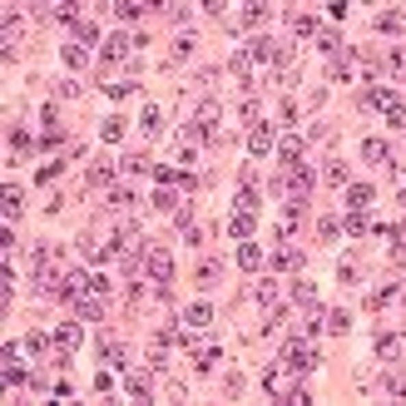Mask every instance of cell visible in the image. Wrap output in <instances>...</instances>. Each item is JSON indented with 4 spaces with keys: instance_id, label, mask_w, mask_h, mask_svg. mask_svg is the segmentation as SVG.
Listing matches in <instances>:
<instances>
[{
    "instance_id": "cell-1",
    "label": "cell",
    "mask_w": 406,
    "mask_h": 406,
    "mask_svg": "<svg viewBox=\"0 0 406 406\" xmlns=\"http://www.w3.org/2000/svg\"><path fill=\"white\" fill-rule=\"evenodd\" d=\"M253 223H258V194H253V183H243V194H238V208H233V218H228V233L233 238H248Z\"/></svg>"
},
{
    "instance_id": "cell-2",
    "label": "cell",
    "mask_w": 406,
    "mask_h": 406,
    "mask_svg": "<svg viewBox=\"0 0 406 406\" xmlns=\"http://www.w3.org/2000/svg\"><path fill=\"white\" fill-rule=\"evenodd\" d=\"M283 367H292V372H312V367H317V352L307 347V342L288 337V342H283Z\"/></svg>"
},
{
    "instance_id": "cell-3",
    "label": "cell",
    "mask_w": 406,
    "mask_h": 406,
    "mask_svg": "<svg viewBox=\"0 0 406 406\" xmlns=\"http://www.w3.org/2000/svg\"><path fill=\"white\" fill-rule=\"evenodd\" d=\"M283 183H288V199H292V203H303V199H307V188H312V168H307V164H292Z\"/></svg>"
},
{
    "instance_id": "cell-4",
    "label": "cell",
    "mask_w": 406,
    "mask_h": 406,
    "mask_svg": "<svg viewBox=\"0 0 406 406\" xmlns=\"http://www.w3.org/2000/svg\"><path fill=\"white\" fill-rule=\"evenodd\" d=\"M361 104H367V110H392L396 90H392V84H367V90H361Z\"/></svg>"
},
{
    "instance_id": "cell-5",
    "label": "cell",
    "mask_w": 406,
    "mask_h": 406,
    "mask_svg": "<svg viewBox=\"0 0 406 406\" xmlns=\"http://www.w3.org/2000/svg\"><path fill=\"white\" fill-rule=\"evenodd\" d=\"M149 277L164 283V288H168V277H174V258H168L164 248H149Z\"/></svg>"
},
{
    "instance_id": "cell-6",
    "label": "cell",
    "mask_w": 406,
    "mask_h": 406,
    "mask_svg": "<svg viewBox=\"0 0 406 406\" xmlns=\"http://www.w3.org/2000/svg\"><path fill=\"white\" fill-rule=\"evenodd\" d=\"M288 377H292V367H272V372H263V392H268V396H288V392H292Z\"/></svg>"
},
{
    "instance_id": "cell-7",
    "label": "cell",
    "mask_w": 406,
    "mask_h": 406,
    "mask_svg": "<svg viewBox=\"0 0 406 406\" xmlns=\"http://www.w3.org/2000/svg\"><path fill=\"white\" fill-rule=\"evenodd\" d=\"M114 174H119V164H114L110 154H99V159L90 164V183H94V188H104V183H114Z\"/></svg>"
},
{
    "instance_id": "cell-8",
    "label": "cell",
    "mask_w": 406,
    "mask_h": 406,
    "mask_svg": "<svg viewBox=\"0 0 406 406\" xmlns=\"http://www.w3.org/2000/svg\"><path fill=\"white\" fill-rule=\"evenodd\" d=\"M277 139H272V124H253V129H248V149H253V154H268V149H272Z\"/></svg>"
},
{
    "instance_id": "cell-9",
    "label": "cell",
    "mask_w": 406,
    "mask_h": 406,
    "mask_svg": "<svg viewBox=\"0 0 406 406\" xmlns=\"http://www.w3.org/2000/svg\"><path fill=\"white\" fill-rule=\"evenodd\" d=\"M124 392H129L134 401H149V392H154V377H149V372H129V377H124Z\"/></svg>"
},
{
    "instance_id": "cell-10",
    "label": "cell",
    "mask_w": 406,
    "mask_h": 406,
    "mask_svg": "<svg viewBox=\"0 0 406 406\" xmlns=\"http://www.w3.org/2000/svg\"><path fill=\"white\" fill-rule=\"evenodd\" d=\"M79 342H84V327H79V322H65V327H55V347H60V352H75Z\"/></svg>"
},
{
    "instance_id": "cell-11",
    "label": "cell",
    "mask_w": 406,
    "mask_h": 406,
    "mask_svg": "<svg viewBox=\"0 0 406 406\" xmlns=\"http://www.w3.org/2000/svg\"><path fill=\"white\" fill-rule=\"evenodd\" d=\"M110 248L119 253L124 263H129V258H139V233H134V228H124V233H114V243H110Z\"/></svg>"
},
{
    "instance_id": "cell-12",
    "label": "cell",
    "mask_w": 406,
    "mask_h": 406,
    "mask_svg": "<svg viewBox=\"0 0 406 406\" xmlns=\"http://www.w3.org/2000/svg\"><path fill=\"white\" fill-rule=\"evenodd\" d=\"M208 322H213V307H208V303L183 307V327H188V332H199V327H208Z\"/></svg>"
},
{
    "instance_id": "cell-13",
    "label": "cell",
    "mask_w": 406,
    "mask_h": 406,
    "mask_svg": "<svg viewBox=\"0 0 406 406\" xmlns=\"http://www.w3.org/2000/svg\"><path fill=\"white\" fill-rule=\"evenodd\" d=\"M75 312H79V322H99V317H104V303L84 292V297H75Z\"/></svg>"
},
{
    "instance_id": "cell-14",
    "label": "cell",
    "mask_w": 406,
    "mask_h": 406,
    "mask_svg": "<svg viewBox=\"0 0 406 406\" xmlns=\"http://www.w3.org/2000/svg\"><path fill=\"white\" fill-rule=\"evenodd\" d=\"M372 199H377V194H372V183H347V203H352V208L372 213Z\"/></svg>"
},
{
    "instance_id": "cell-15",
    "label": "cell",
    "mask_w": 406,
    "mask_h": 406,
    "mask_svg": "<svg viewBox=\"0 0 406 406\" xmlns=\"http://www.w3.org/2000/svg\"><path fill=\"white\" fill-rule=\"evenodd\" d=\"M129 50H134V45H129V35H110V40H104V60H110V65H114V60H124Z\"/></svg>"
},
{
    "instance_id": "cell-16",
    "label": "cell",
    "mask_w": 406,
    "mask_h": 406,
    "mask_svg": "<svg viewBox=\"0 0 406 406\" xmlns=\"http://www.w3.org/2000/svg\"><path fill=\"white\" fill-rule=\"evenodd\" d=\"M277 159H283V164L292 168L297 159H303V139H292V134H288V139H277Z\"/></svg>"
},
{
    "instance_id": "cell-17",
    "label": "cell",
    "mask_w": 406,
    "mask_h": 406,
    "mask_svg": "<svg viewBox=\"0 0 406 406\" xmlns=\"http://www.w3.org/2000/svg\"><path fill=\"white\" fill-rule=\"evenodd\" d=\"M367 228H372V213L352 208V213H347V233H352V238H367Z\"/></svg>"
},
{
    "instance_id": "cell-18",
    "label": "cell",
    "mask_w": 406,
    "mask_h": 406,
    "mask_svg": "<svg viewBox=\"0 0 406 406\" xmlns=\"http://www.w3.org/2000/svg\"><path fill=\"white\" fill-rule=\"evenodd\" d=\"M272 268H277V272H297V268H303V253H297V248H283V253L272 258Z\"/></svg>"
},
{
    "instance_id": "cell-19",
    "label": "cell",
    "mask_w": 406,
    "mask_h": 406,
    "mask_svg": "<svg viewBox=\"0 0 406 406\" xmlns=\"http://www.w3.org/2000/svg\"><path fill=\"white\" fill-rule=\"evenodd\" d=\"M99 134H104V144H119V139H124V119H119V114H110V119L99 124Z\"/></svg>"
},
{
    "instance_id": "cell-20",
    "label": "cell",
    "mask_w": 406,
    "mask_h": 406,
    "mask_svg": "<svg viewBox=\"0 0 406 406\" xmlns=\"http://www.w3.org/2000/svg\"><path fill=\"white\" fill-rule=\"evenodd\" d=\"M0 208H5V223H10V218H20V188H10V183H5V194H0Z\"/></svg>"
},
{
    "instance_id": "cell-21",
    "label": "cell",
    "mask_w": 406,
    "mask_h": 406,
    "mask_svg": "<svg viewBox=\"0 0 406 406\" xmlns=\"http://www.w3.org/2000/svg\"><path fill=\"white\" fill-rule=\"evenodd\" d=\"M104 367H114V372H129V361H124V347H119V342H110V347H104Z\"/></svg>"
},
{
    "instance_id": "cell-22",
    "label": "cell",
    "mask_w": 406,
    "mask_h": 406,
    "mask_svg": "<svg viewBox=\"0 0 406 406\" xmlns=\"http://www.w3.org/2000/svg\"><path fill=\"white\" fill-rule=\"evenodd\" d=\"M139 124H144V134H159V129H164V114H159V104H149Z\"/></svg>"
},
{
    "instance_id": "cell-23",
    "label": "cell",
    "mask_w": 406,
    "mask_h": 406,
    "mask_svg": "<svg viewBox=\"0 0 406 406\" xmlns=\"http://www.w3.org/2000/svg\"><path fill=\"white\" fill-rule=\"evenodd\" d=\"M361 159H372V164H387V144H381V139H367V144H361Z\"/></svg>"
},
{
    "instance_id": "cell-24",
    "label": "cell",
    "mask_w": 406,
    "mask_h": 406,
    "mask_svg": "<svg viewBox=\"0 0 406 406\" xmlns=\"http://www.w3.org/2000/svg\"><path fill=\"white\" fill-rule=\"evenodd\" d=\"M114 15L124 20V25H129V20H139V15H144V5H139V0H119V5H114Z\"/></svg>"
},
{
    "instance_id": "cell-25",
    "label": "cell",
    "mask_w": 406,
    "mask_h": 406,
    "mask_svg": "<svg viewBox=\"0 0 406 406\" xmlns=\"http://www.w3.org/2000/svg\"><path fill=\"white\" fill-rule=\"evenodd\" d=\"M238 263H243V268H258V263H263L258 243H248V238H243V248H238Z\"/></svg>"
},
{
    "instance_id": "cell-26",
    "label": "cell",
    "mask_w": 406,
    "mask_h": 406,
    "mask_svg": "<svg viewBox=\"0 0 406 406\" xmlns=\"http://www.w3.org/2000/svg\"><path fill=\"white\" fill-rule=\"evenodd\" d=\"M387 303H396V283H387V288H377V292H372V303H367V307L377 312V307H387Z\"/></svg>"
},
{
    "instance_id": "cell-27",
    "label": "cell",
    "mask_w": 406,
    "mask_h": 406,
    "mask_svg": "<svg viewBox=\"0 0 406 406\" xmlns=\"http://www.w3.org/2000/svg\"><path fill=\"white\" fill-rule=\"evenodd\" d=\"M60 139H65V129L55 124V110H45V149H50V144H60Z\"/></svg>"
},
{
    "instance_id": "cell-28",
    "label": "cell",
    "mask_w": 406,
    "mask_h": 406,
    "mask_svg": "<svg viewBox=\"0 0 406 406\" xmlns=\"http://www.w3.org/2000/svg\"><path fill=\"white\" fill-rule=\"evenodd\" d=\"M60 168H65V159H50V164H40V168H35V179H40V183H50V179H60Z\"/></svg>"
},
{
    "instance_id": "cell-29",
    "label": "cell",
    "mask_w": 406,
    "mask_h": 406,
    "mask_svg": "<svg viewBox=\"0 0 406 406\" xmlns=\"http://www.w3.org/2000/svg\"><path fill=\"white\" fill-rule=\"evenodd\" d=\"M10 149H15V154H30V134L20 129V124H10Z\"/></svg>"
},
{
    "instance_id": "cell-30",
    "label": "cell",
    "mask_w": 406,
    "mask_h": 406,
    "mask_svg": "<svg viewBox=\"0 0 406 406\" xmlns=\"http://www.w3.org/2000/svg\"><path fill=\"white\" fill-rule=\"evenodd\" d=\"M292 35H317V15H292Z\"/></svg>"
},
{
    "instance_id": "cell-31",
    "label": "cell",
    "mask_w": 406,
    "mask_h": 406,
    "mask_svg": "<svg viewBox=\"0 0 406 406\" xmlns=\"http://www.w3.org/2000/svg\"><path fill=\"white\" fill-rule=\"evenodd\" d=\"M75 35H79V40H90V45H94V40H99V25H94V15H84L79 25H75Z\"/></svg>"
},
{
    "instance_id": "cell-32",
    "label": "cell",
    "mask_w": 406,
    "mask_h": 406,
    "mask_svg": "<svg viewBox=\"0 0 406 406\" xmlns=\"http://www.w3.org/2000/svg\"><path fill=\"white\" fill-rule=\"evenodd\" d=\"M139 199H134V188H114L110 194V208H134Z\"/></svg>"
},
{
    "instance_id": "cell-33",
    "label": "cell",
    "mask_w": 406,
    "mask_h": 406,
    "mask_svg": "<svg viewBox=\"0 0 406 406\" xmlns=\"http://www.w3.org/2000/svg\"><path fill=\"white\" fill-rule=\"evenodd\" d=\"M292 297H297L303 307H312V303H317V288H312V283H292Z\"/></svg>"
},
{
    "instance_id": "cell-34",
    "label": "cell",
    "mask_w": 406,
    "mask_h": 406,
    "mask_svg": "<svg viewBox=\"0 0 406 406\" xmlns=\"http://www.w3.org/2000/svg\"><path fill=\"white\" fill-rule=\"evenodd\" d=\"M213 361H218V347H199V352H194V367H199V372H208Z\"/></svg>"
},
{
    "instance_id": "cell-35",
    "label": "cell",
    "mask_w": 406,
    "mask_h": 406,
    "mask_svg": "<svg viewBox=\"0 0 406 406\" xmlns=\"http://www.w3.org/2000/svg\"><path fill=\"white\" fill-rule=\"evenodd\" d=\"M110 243H84V258H90V263H104V258H110Z\"/></svg>"
},
{
    "instance_id": "cell-36",
    "label": "cell",
    "mask_w": 406,
    "mask_h": 406,
    "mask_svg": "<svg viewBox=\"0 0 406 406\" xmlns=\"http://www.w3.org/2000/svg\"><path fill=\"white\" fill-rule=\"evenodd\" d=\"M322 179H327V183H347L352 174H347V164H327V168H322Z\"/></svg>"
},
{
    "instance_id": "cell-37",
    "label": "cell",
    "mask_w": 406,
    "mask_h": 406,
    "mask_svg": "<svg viewBox=\"0 0 406 406\" xmlns=\"http://www.w3.org/2000/svg\"><path fill=\"white\" fill-rule=\"evenodd\" d=\"M327 327H332V332H347V327H352V317L342 312V307H332V312H327Z\"/></svg>"
},
{
    "instance_id": "cell-38",
    "label": "cell",
    "mask_w": 406,
    "mask_h": 406,
    "mask_svg": "<svg viewBox=\"0 0 406 406\" xmlns=\"http://www.w3.org/2000/svg\"><path fill=\"white\" fill-rule=\"evenodd\" d=\"M396 352H401V337H381V342H377V357H387V361H392Z\"/></svg>"
},
{
    "instance_id": "cell-39",
    "label": "cell",
    "mask_w": 406,
    "mask_h": 406,
    "mask_svg": "<svg viewBox=\"0 0 406 406\" xmlns=\"http://www.w3.org/2000/svg\"><path fill=\"white\" fill-rule=\"evenodd\" d=\"M377 30H401V10H387V15H377Z\"/></svg>"
},
{
    "instance_id": "cell-40",
    "label": "cell",
    "mask_w": 406,
    "mask_h": 406,
    "mask_svg": "<svg viewBox=\"0 0 406 406\" xmlns=\"http://www.w3.org/2000/svg\"><path fill=\"white\" fill-rule=\"evenodd\" d=\"M258 303H263V307L277 303V283H268V277H263V283H258Z\"/></svg>"
},
{
    "instance_id": "cell-41",
    "label": "cell",
    "mask_w": 406,
    "mask_h": 406,
    "mask_svg": "<svg viewBox=\"0 0 406 406\" xmlns=\"http://www.w3.org/2000/svg\"><path fill=\"white\" fill-rule=\"evenodd\" d=\"M134 90V84L129 79H110V84H104V94H110V99H124V94H129Z\"/></svg>"
},
{
    "instance_id": "cell-42",
    "label": "cell",
    "mask_w": 406,
    "mask_h": 406,
    "mask_svg": "<svg viewBox=\"0 0 406 406\" xmlns=\"http://www.w3.org/2000/svg\"><path fill=\"white\" fill-rule=\"evenodd\" d=\"M263 20H268V5H248L243 10V25H263Z\"/></svg>"
},
{
    "instance_id": "cell-43",
    "label": "cell",
    "mask_w": 406,
    "mask_h": 406,
    "mask_svg": "<svg viewBox=\"0 0 406 406\" xmlns=\"http://www.w3.org/2000/svg\"><path fill=\"white\" fill-rule=\"evenodd\" d=\"M194 55V35H179V45H174V60H188Z\"/></svg>"
},
{
    "instance_id": "cell-44",
    "label": "cell",
    "mask_w": 406,
    "mask_h": 406,
    "mask_svg": "<svg viewBox=\"0 0 406 406\" xmlns=\"http://www.w3.org/2000/svg\"><path fill=\"white\" fill-rule=\"evenodd\" d=\"M387 119L396 124V129H406V104H401V99H396V104H392V110H387Z\"/></svg>"
},
{
    "instance_id": "cell-45",
    "label": "cell",
    "mask_w": 406,
    "mask_h": 406,
    "mask_svg": "<svg viewBox=\"0 0 406 406\" xmlns=\"http://www.w3.org/2000/svg\"><path fill=\"white\" fill-rule=\"evenodd\" d=\"M65 65H70V70L84 65V50H79V45H65Z\"/></svg>"
},
{
    "instance_id": "cell-46",
    "label": "cell",
    "mask_w": 406,
    "mask_h": 406,
    "mask_svg": "<svg viewBox=\"0 0 406 406\" xmlns=\"http://www.w3.org/2000/svg\"><path fill=\"white\" fill-rule=\"evenodd\" d=\"M213 277H218V263H213V258L199 263V283H213Z\"/></svg>"
},
{
    "instance_id": "cell-47",
    "label": "cell",
    "mask_w": 406,
    "mask_h": 406,
    "mask_svg": "<svg viewBox=\"0 0 406 406\" xmlns=\"http://www.w3.org/2000/svg\"><path fill=\"white\" fill-rule=\"evenodd\" d=\"M124 168H129V174H144L149 159H144V154H129V159H124Z\"/></svg>"
},
{
    "instance_id": "cell-48",
    "label": "cell",
    "mask_w": 406,
    "mask_h": 406,
    "mask_svg": "<svg viewBox=\"0 0 406 406\" xmlns=\"http://www.w3.org/2000/svg\"><path fill=\"white\" fill-rule=\"evenodd\" d=\"M25 352H45V332H30L25 337Z\"/></svg>"
},
{
    "instance_id": "cell-49",
    "label": "cell",
    "mask_w": 406,
    "mask_h": 406,
    "mask_svg": "<svg viewBox=\"0 0 406 406\" xmlns=\"http://www.w3.org/2000/svg\"><path fill=\"white\" fill-rule=\"evenodd\" d=\"M392 65H396V75L406 79V50H392Z\"/></svg>"
},
{
    "instance_id": "cell-50",
    "label": "cell",
    "mask_w": 406,
    "mask_h": 406,
    "mask_svg": "<svg viewBox=\"0 0 406 406\" xmlns=\"http://www.w3.org/2000/svg\"><path fill=\"white\" fill-rule=\"evenodd\" d=\"M392 258H396V263H401V268H406V238H401V243H396V253H392Z\"/></svg>"
}]
</instances>
